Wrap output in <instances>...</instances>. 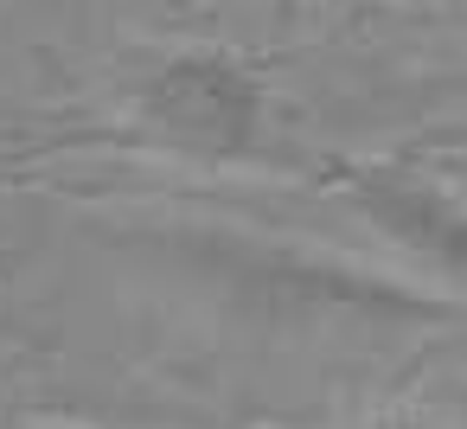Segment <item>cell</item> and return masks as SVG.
Wrapping results in <instances>:
<instances>
[{
  "label": "cell",
  "mask_w": 467,
  "mask_h": 429,
  "mask_svg": "<svg viewBox=\"0 0 467 429\" xmlns=\"http://www.w3.org/2000/svg\"><path fill=\"white\" fill-rule=\"evenodd\" d=\"M122 244L161 256L212 308L269 340L403 346V340H448L467 327V301L441 295L435 282L397 263H365L314 237L263 231L224 212L161 205L148 218H122Z\"/></svg>",
  "instance_id": "obj_1"
},
{
  "label": "cell",
  "mask_w": 467,
  "mask_h": 429,
  "mask_svg": "<svg viewBox=\"0 0 467 429\" xmlns=\"http://www.w3.org/2000/svg\"><path fill=\"white\" fill-rule=\"evenodd\" d=\"M58 148H109L205 173H314L320 154L295 141L269 78L224 46L161 52L116 90L109 116L65 129L52 154Z\"/></svg>",
  "instance_id": "obj_2"
},
{
  "label": "cell",
  "mask_w": 467,
  "mask_h": 429,
  "mask_svg": "<svg viewBox=\"0 0 467 429\" xmlns=\"http://www.w3.org/2000/svg\"><path fill=\"white\" fill-rule=\"evenodd\" d=\"M314 186L346 199L397 256L410 276H435L441 295L467 301V199L435 173L410 167L397 154L352 161V154H314Z\"/></svg>",
  "instance_id": "obj_3"
},
{
  "label": "cell",
  "mask_w": 467,
  "mask_h": 429,
  "mask_svg": "<svg viewBox=\"0 0 467 429\" xmlns=\"http://www.w3.org/2000/svg\"><path fill=\"white\" fill-rule=\"evenodd\" d=\"M397 161H410V167H467V116L461 122H435V129H416V135H403L397 148H390Z\"/></svg>",
  "instance_id": "obj_4"
},
{
  "label": "cell",
  "mask_w": 467,
  "mask_h": 429,
  "mask_svg": "<svg viewBox=\"0 0 467 429\" xmlns=\"http://www.w3.org/2000/svg\"><path fill=\"white\" fill-rule=\"evenodd\" d=\"M0 340H7V295H0Z\"/></svg>",
  "instance_id": "obj_5"
},
{
  "label": "cell",
  "mask_w": 467,
  "mask_h": 429,
  "mask_svg": "<svg viewBox=\"0 0 467 429\" xmlns=\"http://www.w3.org/2000/svg\"><path fill=\"white\" fill-rule=\"evenodd\" d=\"M39 429H84V423H39Z\"/></svg>",
  "instance_id": "obj_6"
}]
</instances>
